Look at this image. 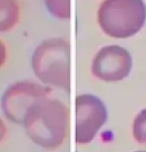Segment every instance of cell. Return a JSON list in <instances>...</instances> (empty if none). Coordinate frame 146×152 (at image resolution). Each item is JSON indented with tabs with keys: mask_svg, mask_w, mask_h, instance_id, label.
<instances>
[{
	"mask_svg": "<svg viewBox=\"0 0 146 152\" xmlns=\"http://www.w3.org/2000/svg\"><path fill=\"white\" fill-rule=\"evenodd\" d=\"M22 125L35 144L54 151L63 146L69 135V107L57 98H44L28 110Z\"/></svg>",
	"mask_w": 146,
	"mask_h": 152,
	"instance_id": "obj_1",
	"label": "cell"
},
{
	"mask_svg": "<svg viewBox=\"0 0 146 152\" xmlns=\"http://www.w3.org/2000/svg\"><path fill=\"white\" fill-rule=\"evenodd\" d=\"M35 76L49 88L70 90V44L62 37L44 40L31 57Z\"/></svg>",
	"mask_w": 146,
	"mask_h": 152,
	"instance_id": "obj_2",
	"label": "cell"
},
{
	"mask_svg": "<svg viewBox=\"0 0 146 152\" xmlns=\"http://www.w3.org/2000/svg\"><path fill=\"white\" fill-rule=\"evenodd\" d=\"M146 22L142 0H104L97 9V23L105 35L127 39L140 31Z\"/></svg>",
	"mask_w": 146,
	"mask_h": 152,
	"instance_id": "obj_3",
	"label": "cell"
},
{
	"mask_svg": "<svg viewBox=\"0 0 146 152\" xmlns=\"http://www.w3.org/2000/svg\"><path fill=\"white\" fill-rule=\"evenodd\" d=\"M51 88L35 81L22 80L10 84L0 99L3 113L14 124H23L26 113L36 102L50 97Z\"/></svg>",
	"mask_w": 146,
	"mask_h": 152,
	"instance_id": "obj_4",
	"label": "cell"
},
{
	"mask_svg": "<svg viewBox=\"0 0 146 152\" xmlns=\"http://www.w3.org/2000/svg\"><path fill=\"white\" fill-rule=\"evenodd\" d=\"M76 126L74 138L77 144L91 143L108 120L105 103L93 94L76 97Z\"/></svg>",
	"mask_w": 146,
	"mask_h": 152,
	"instance_id": "obj_5",
	"label": "cell"
},
{
	"mask_svg": "<svg viewBox=\"0 0 146 152\" xmlns=\"http://www.w3.org/2000/svg\"><path fill=\"white\" fill-rule=\"evenodd\" d=\"M132 57L121 45H106L95 54L91 62V74L105 83L122 81L131 74Z\"/></svg>",
	"mask_w": 146,
	"mask_h": 152,
	"instance_id": "obj_6",
	"label": "cell"
},
{
	"mask_svg": "<svg viewBox=\"0 0 146 152\" xmlns=\"http://www.w3.org/2000/svg\"><path fill=\"white\" fill-rule=\"evenodd\" d=\"M21 8L17 0H0V32H6L17 26Z\"/></svg>",
	"mask_w": 146,
	"mask_h": 152,
	"instance_id": "obj_7",
	"label": "cell"
},
{
	"mask_svg": "<svg viewBox=\"0 0 146 152\" xmlns=\"http://www.w3.org/2000/svg\"><path fill=\"white\" fill-rule=\"evenodd\" d=\"M47 12L59 20L70 17V0H44Z\"/></svg>",
	"mask_w": 146,
	"mask_h": 152,
	"instance_id": "obj_8",
	"label": "cell"
},
{
	"mask_svg": "<svg viewBox=\"0 0 146 152\" xmlns=\"http://www.w3.org/2000/svg\"><path fill=\"white\" fill-rule=\"evenodd\" d=\"M132 137L137 143L146 146V108L141 110L132 121Z\"/></svg>",
	"mask_w": 146,
	"mask_h": 152,
	"instance_id": "obj_9",
	"label": "cell"
},
{
	"mask_svg": "<svg viewBox=\"0 0 146 152\" xmlns=\"http://www.w3.org/2000/svg\"><path fill=\"white\" fill-rule=\"evenodd\" d=\"M6 57H8V52H6V45L5 43L0 39V68L5 64Z\"/></svg>",
	"mask_w": 146,
	"mask_h": 152,
	"instance_id": "obj_10",
	"label": "cell"
},
{
	"mask_svg": "<svg viewBox=\"0 0 146 152\" xmlns=\"http://www.w3.org/2000/svg\"><path fill=\"white\" fill-rule=\"evenodd\" d=\"M5 135H6V125L4 123V120L0 117V143L4 140Z\"/></svg>",
	"mask_w": 146,
	"mask_h": 152,
	"instance_id": "obj_11",
	"label": "cell"
},
{
	"mask_svg": "<svg viewBox=\"0 0 146 152\" xmlns=\"http://www.w3.org/2000/svg\"><path fill=\"white\" fill-rule=\"evenodd\" d=\"M134 152H146V151H134Z\"/></svg>",
	"mask_w": 146,
	"mask_h": 152,
	"instance_id": "obj_12",
	"label": "cell"
}]
</instances>
